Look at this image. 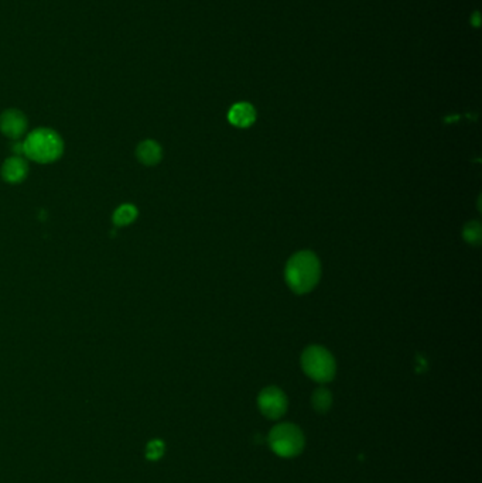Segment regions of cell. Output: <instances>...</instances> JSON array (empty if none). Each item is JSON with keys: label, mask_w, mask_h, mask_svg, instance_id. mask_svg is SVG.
Wrapping results in <instances>:
<instances>
[{"label": "cell", "mask_w": 482, "mask_h": 483, "mask_svg": "<svg viewBox=\"0 0 482 483\" xmlns=\"http://www.w3.org/2000/svg\"><path fill=\"white\" fill-rule=\"evenodd\" d=\"M287 396L276 386L265 387L258 396L259 410L269 420L282 418L287 412Z\"/></svg>", "instance_id": "cell-5"}, {"label": "cell", "mask_w": 482, "mask_h": 483, "mask_svg": "<svg viewBox=\"0 0 482 483\" xmlns=\"http://www.w3.org/2000/svg\"><path fill=\"white\" fill-rule=\"evenodd\" d=\"M301 368L317 383H328L336 377L337 363L334 356L322 346L311 345L301 355Z\"/></svg>", "instance_id": "cell-3"}, {"label": "cell", "mask_w": 482, "mask_h": 483, "mask_svg": "<svg viewBox=\"0 0 482 483\" xmlns=\"http://www.w3.org/2000/svg\"><path fill=\"white\" fill-rule=\"evenodd\" d=\"M29 174L28 161L20 156H13L5 161L2 166V177L9 184H19Z\"/></svg>", "instance_id": "cell-7"}, {"label": "cell", "mask_w": 482, "mask_h": 483, "mask_svg": "<svg viewBox=\"0 0 482 483\" xmlns=\"http://www.w3.org/2000/svg\"><path fill=\"white\" fill-rule=\"evenodd\" d=\"M228 120L237 127H249L256 120V111L248 102H239L235 104L230 112H228Z\"/></svg>", "instance_id": "cell-8"}, {"label": "cell", "mask_w": 482, "mask_h": 483, "mask_svg": "<svg viewBox=\"0 0 482 483\" xmlns=\"http://www.w3.org/2000/svg\"><path fill=\"white\" fill-rule=\"evenodd\" d=\"M138 214H139L138 208L135 205H132V203H123V205H120L113 212L112 221L118 226H126V225L132 223L138 218Z\"/></svg>", "instance_id": "cell-11"}, {"label": "cell", "mask_w": 482, "mask_h": 483, "mask_svg": "<svg viewBox=\"0 0 482 483\" xmlns=\"http://www.w3.org/2000/svg\"><path fill=\"white\" fill-rule=\"evenodd\" d=\"M166 444L162 440H151L146 447V458L150 461H159L164 455Z\"/></svg>", "instance_id": "cell-13"}, {"label": "cell", "mask_w": 482, "mask_h": 483, "mask_svg": "<svg viewBox=\"0 0 482 483\" xmlns=\"http://www.w3.org/2000/svg\"><path fill=\"white\" fill-rule=\"evenodd\" d=\"M311 405L313 409L320 413L325 414L333 405V394L325 387H318L311 394Z\"/></svg>", "instance_id": "cell-10"}, {"label": "cell", "mask_w": 482, "mask_h": 483, "mask_svg": "<svg viewBox=\"0 0 482 483\" xmlns=\"http://www.w3.org/2000/svg\"><path fill=\"white\" fill-rule=\"evenodd\" d=\"M463 238L465 239L467 243L472 245V246H478L481 245L482 240V226L479 222L472 221L468 222L464 229H463Z\"/></svg>", "instance_id": "cell-12"}, {"label": "cell", "mask_w": 482, "mask_h": 483, "mask_svg": "<svg viewBox=\"0 0 482 483\" xmlns=\"http://www.w3.org/2000/svg\"><path fill=\"white\" fill-rule=\"evenodd\" d=\"M321 265L310 250H301L289 259L285 270L286 283L296 294L310 293L320 282Z\"/></svg>", "instance_id": "cell-1"}, {"label": "cell", "mask_w": 482, "mask_h": 483, "mask_svg": "<svg viewBox=\"0 0 482 483\" xmlns=\"http://www.w3.org/2000/svg\"><path fill=\"white\" fill-rule=\"evenodd\" d=\"M28 129V119L20 111L9 109L0 115V132L9 139H20Z\"/></svg>", "instance_id": "cell-6"}, {"label": "cell", "mask_w": 482, "mask_h": 483, "mask_svg": "<svg viewBox=\"0 0 482 483\" xmlns=\"http://www.w3.org/2000/svg\"><path fill=\"white\" fill-rule=\"evenodd\" d=\"M63 150L64 143L60 135L44 127L32 132L23 143V155L41 164L53 163L60 159Z\"/></svg>", "instance_id": "cell-2"}, {"label": "cell", "mask_w": 482, "mask_h": 483, "mask_svg": "<svg viewBox=\"0 0 482 483\" xmlns=\"http://www.w3.org/2000/svg\"><path fill=\"white\" fill-rule=\"evenodd\" d=\"M136 157L144 166H156L163 157L162 146L155 140H143L136 148Z\"/></svg>", "instance_id": "cell-9"}, {"label": "cell", "mask_w": 482, "mask_h": 483, "mask_svg": "<svg viewBox=\"0 0 482 483\" xmlns=\"http://www.w3.org/2000/svg\"><path fill=\"white\" fill-rule=\"evenodd\" d=\"M270 449L282 458H294L300 455L306 445L303 431L292 423H282L272 428L267 437Z\"/></svg>", "instance_id": "cell-4"}]
</instances>
